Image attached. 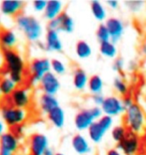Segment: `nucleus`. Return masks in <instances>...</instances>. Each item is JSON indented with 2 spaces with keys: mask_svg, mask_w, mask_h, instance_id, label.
<instances>
[{
  "mask_svg": "<svg viewBox=\"0 0 146 155\" xmlns=\"http://www.w3.org/2000/svg\"><path fill=\"white\" fill-rule=\"evenodd\" d=\"M124 126L127 130L138 136L146 133V112L140 104L134 102L124 112Z\"/></svg>",
  "mask_w": 146,
  "mask_h": 155,
  "instance_id": "nucleus-1",
  "label": "nucleus"
},
{
  "mask_svg": "<svg viewBox=\"0 0 146 155\" xmlns=\"http://www.w3.org/2000/svg\"><path fill=\"white\" fill-rule=\"evenodd\" d=\"M17 28L23 32L27 40L31 42H38L43 35V26L41 21L35 16L21 13L15 18Z\"/></svg>",
  "mask_w": 146,
  "mask_h": 155,
  "instance_id": "nucleus-2",
  "label": "nucleus"
},
{
  "mask_svg": "<svg viewBox=\"0 0 146 155\" xmlns=\"http://www.w3.org/2000/svg\"><path fill=\"white\" fill-rule=\"evenodd\" d=\"M0 118L6 124V126L10 128H15L17 126L23 125L28 120L29 112L27 109L17 108L11 105H4L1 107Z\"/></svg>",
  "mask_w": 146,
  "mask_h": 155,
  "instance_id": "nucleus-3",
  "label": "nucleus"
},
{
  "mask_svg": "<svg viewBox=\"0 0 146 155\" xmlns=\"http://www.w3.org/2000/svg\"><path fill=\"white\" fill-rule=\"evenodd\" d=\"M4 69L7 75L14 74H25L26 63L23 55L16 49H5L2 51Z\"/></svg>",
  "mask_w": 146,
  "mask_h": 155,
  "instance_id": "nucleus-4",
  "label": "nucleus"
},
{
  "mask_svg": "<svg viewBox=\"0 0 146 155\" xmlns=\"http://www.w3.org/2000/svg\"><path fill=\"white\" fill-rule=\"evenodd\" d=\"M51 72V61L47 58H35L28 64V81L31 86L39 85L42 78Z\"/></svg>",
  "mask_w": 146,
  "mask_h": 155,
  "instance_id": "nucleus-5",
  "label": "nucleus"
},
{
  "mask_svg": "<svg viewBox=\"0 0 146 155\" xmlns=\"http://www.w3.org/2000/svg\"><path fill=\"white\" fill-rule=\"evenodd\" d=\"M114 120L112 117L103 115L100 119L95 121L87 130L88 138L93 143H100L105 137L106 133L113 128Z\"/></svg>",
  "mask_w": 146,
  "mask_h": 155,
  "instance_id": "nucleus-6",
  "label": "nucleus"
},
{
  "mask_svg": "<svg viewBox=\"0 0 146 155\" xmlns=\"http://www.w3.org/2000/svg\"><path fill=\"white\" fill-rule=\"evenodd\" d=\"M32 101V92L29 87L18 86L15 91L12 93L10 97H8V105L27 109Z\"/></svg>",
  "mask_w": 146,
  "mask_h": 155,
  "instance_id": "nucleus-7",
  "label": "nucleus"
},
{
  "mask_svg": "<svg viewBox=\"0 0 146 155\" xmlns=\"http://www.w3.org/2000/svg\"><path fill=\"white\" fill-rule=\"evenodd\" d=\"M47 27L49 30H55L57 32L71 33L75 28V22L71 15L64 11L55 19L49 21Z\"/></svg>",
  "mask_w": 146,
  "mask_h": 155,
  "instance_id": "nucleus-8",
  "label": "nucleus"
},
{
  "mask_svg": "<svg viewBox=\"0 0 146 155\" xmlns=\"http://www.w3.org/2000/svg\"><path fill=\"white\" fill-rule=\"evenodd\" d=\"M101 109L104 115L112 118L120 116L121 114H124V112H125V108L123 106L122 99L115 95L105 97V100L103 104H102Z\"/></svg>",
  "mask_w": 146,
  "mask_h": 155,
  "instance_id": "nucleus-9",
  "label": "nucleus"
},
{
  "mask_svg": "<svg viewBox=\"0 0 146 155\" xmlns=\"http://www.w3.org/2000/svg\"><path fill=\"white\" fill-rule=\"evenodd\" d=\"M116 148L124 155H136L140 149V138L138 135L128 131L123 140L117 144Z\"/></svg>",
  "mask_w": 146,
  "mask_h": 155,
  "instance_id": "nucleus-10",
  "label": "nucleus"
},
{
  "mask_svg": "<svg viewBox=\"0 0 146 155\" xmlns=\"http://www.w3.org/2000/svg\"><path fill=\"white\" fill-rule=\"evenodd\" d=\"M30 155H43L49 148V139L43 133H34L29 138Z\"/></svg>",
  "mask_w": 146,
  "mask_h": 155,
  "instance_id": "nucleus-11",
  "label": "nucleus"
},
{
  "mask_svg": "<svg viewBox=\"0 0 146 155\" xmlns=\"http://www.w3.org/2000/svg\"><path fill=\"white\" fill-rule=\"evenodd\" d=\"M105 25H106L108 31L110 33L111 41L116 45L124 35L125 24H124V22L120 18L112 16L107 18L106 21H105Z\"/></svg>",
  "mask_w": 146,
  "mask_h": 155,
  "instance_id": "nucleus-12",
  "label": "nucleus"
},
{
  "mask_svg": "<svg viewBox=\"0 0 146 155\" xmlns=\"http://www.w3.org/2000/svg\"><path fill=\"white\" fill-rule=\"evenodd\" d=\"M95 118L91 112V109H81L76 113L74 117V126L79 132L87 131L90 126L95 122Z\"/></svg>",
  "mask_w": 146,
  "mask_h": 155,
  "instance_id": "nucleus-13",
  "label": "nucleus"
},
{
  "mask_svg": "<svg viewBox=\"0 0 146 155\" xmlns=\"http://www.w3.org/2000/svg\"><path fill=\"white\" fill-rule=\"evenodd\" d=\"M39 86L43 94L55 96L60 90V81H59L57 75H55L52 72H49L42 78Z\"/></svg>",
  "mask_w": 146,
  "mask_h": 155,
  "instance_id": "nucleus-14",
  "label": "nucleus"
},
{
  "mask_svg": "<svg viewBox=\"0 0 146 155\" xmlns=\"http://www.w3.org/2000/svg\"><path fill=\"white\" fill-rule=\"evenodd\" d=\"M19 138L13 131H6L0 136V150L12 154L16 153L20 147Z\"/></svg>",
  "mask_w": 146,
  "mask_h": 155,
  "instance_id": "nucleus-15",
  "label": "nucleus"
},
{
  "mask_svg": "<svg viewBox=\"0 0 146 155\" xmlns=\"http://www.w3.org/2000/svg\"><path fill=\"white\" fill-rule=\"evenodd\" d=\"M71 146L74 152L78 155H90L92 152V146L89 139L82 133H77L71 139Z\"/></svg>",
  "mask_w": 146,
  "mask_h": 155,
  "instance_id": "nucleus-16",
  "label": "nucleus"
},
{
  "mask_svg": "<svg viewBox=\"0 0 146 155\" xmlns=\"http://www.w3.org/2000/svg\"><path fill=\"white\" fill-rule=\"evenodd\" d=\"M24 7V2L21 0H3L0 3V13L6 17L18 16Z\"/></svg>",
  "mask_w": 146,
  "mask_h": 155,
  "instance_id": "nucleus-17",
  "label": "nucleus"
},
{
  "mask_svg": "<svg viewBox=\"0 0 146 155\" xmlns=\"http://www.w3.org/2000/svg\"><path fill=\"white\" fill-rule=\"evenodd\" d=\"M45 51L61 52L63 51V42L60 38L59 32L55 30H47L45 35Z\"/></svg>",
  "mask_w": 146,
  "mask_h": 155,
  "instance_id": "nucleus-18",
  "label": "nucleus"
},
{
  "mask_svg": "<svg viewBox=\"0 0 146 155\" xmlns=\"http://www.w3.org/2000/svg\"><path fill=\"white\" fill-rule=\"evenodd\" d=\"M18 45L17 33L11 28L1 29L0 32V48L5 49H14Z\"/></svg>",
  "mask_w": 146,
  "mask_h": 155,
  "instance_id": "nucleus-19",
  "label": "nucleus"
},
{
  "mask_svg": "<svg viewBox=\"0 0 146 155\" xmlns=\"http://www.w3.org/2000/svg\"><path fill=\"white\" fill-rule=\"evenodd\" d=\"M64 2L60 0H49L43 14L48 21H51L58 17L61 13L64 12Z\"/></svg>",
  "mask_w": 146,
  "mask_h": 155,
  "instance_id": "nucleus-20",
  "label": "nucleus"
},
{
  "mask_svg": "<svg viewBox=\"0 0 146 155\" xmlns=\"http://www.w3.org/2000/svg\"><path fill=\"white\" fill-rule=\"evenodd\" d=\"M39 109L41 111V113L48 115L49 113L52 112L54 109L60 107L59 106V101L55 96L52 95H47V94H42L40 96L39 100Z\"/></svg>",
  "mask_w": 146,
  "mask_h": 155,
  "instance_id": "nucleus-21",
  "label": "nucleus"
},
{
  "mask_svg": "<svg viewBox=\"0 0 146 155\" xmlns=\"http://www.w3.org/2000/svg\"><path fill=\"white\" fill-rule=\"evenodd\" d=\"M89 77L81 68H77L73 72V86L78 91H83L87 88Z\"/></svg>",
  "mask_w": 146,
  "mask_h": 155,
  "instance_id": "nucleus-22",
  "label": "nucleus"
},
{
  "mask_svg": "<svg viewBox=\"0 0 146 155\" xmlns=\"http://www.w3.org/2000/svg\"><path fill=\"white\" fill-rule=\"evenodd\" d=\"M90 10H91V13L94 17L95 20L97 21H106L107 19V9L106 6H105L101 1H98V0H93L90 3Z\"/></svg>",
  "mask_w": 146,
  "mask_h": 155,
  "instance_id": "nucleus-23",
  "label": "nucleus"
},
{
  "mask_svg": "<svg viewBox=\"0 0 146 155\" xmlns=\"http://www.w3.org/2000/svg\"><path fill=\"white\" fill-rule=\"evenodd\" d=\"M47 118L52 125L56 127V128H62L65 125V122H66V114L61 107H58L49 113Z\"/></svg>",
  "mask_w": 146,
  "mask_h": 155,
  "instance_id": "nucleus-24",
  "label": "nucleus"
},
{
  "mask_svg": "<svg viewBox=\"0 0 146 155\" xmlns=\"http://www.w3.org/2000/svg\"><path fill=\"white\" fill-rule=\"evenodd\" d=\"M17 87L18 86L10 79V77L7 74H3L0 77V91H1L3 97H10Z\"/></svg>",
  "mask_w": 146,
  "mask_h": 155,
  "instance_id": "nucleus-25",
  "label": "nucleus"
},
{
  "mask_svg": "<svg viewBox=\"0 0 146 155\" xmlns=\"http://www.w3.org/2000/svg\"><path fill=\"white\" fill-rule=\"evenodd\" d=\"M75 54L79 60H86L92 54V48L86 40H78L75 45Z\"/></svg>",
  "mask_w": 146,
  "mask_h": 155,
  "instance_id": "nucleus-26",
  "label": "nucleus"
},
{
  "mask_svg": "<svg viewBox=\"0 0 146 155\" xmlns=\"http://www.w3.org/2000/svg\"><path fill=\"white\" fill-rule=\"evenodd\" d=\"M87 88L92 95L102 94L103 89H104V81L100 76L93 75L91 77H89Z\"/></svg>",
  "mask_w": 146,
  "mask_h": 155,
  "instance_id": "nucleus-27",
  "label": "nucleus"
},
{
  "mask_svg": "<svg viewBox=\"0 0 146 155\" xmlns=\"http://www.w3.org/2000/svg\"><path fill=\"white\" fill-rule=\"evenodd\" d=\"M99 52H100V54L104 58H115L118 54V49L115 43L109 40V41L101 42L100 45H99Z\"/></svg>",
  "mask_w": 146,
  "mask_h": 155,
  "instance_id": "nucleus-28",
  "label": "nucleus"
},
{
  "mask_svg": "<svg viewBox=\"0 0 146 155\" xmlns=\"http://www.w3.org/2000/svg\"><path fill=\"white\" fill-rule=\"evenodd\" d=\"M113 88L118 95L125 97L129 92V86L122 77H116L113 80Z\"/></svg>",
  "mask_w": 146,
  "mask_h": 155,
  "instance_id": "nucleus-29",
  "label": "nucleus"
},
{
  "mask_svg": "<svg viewBox=\"0 0 146 155\" xmlns=\"http://www.w3.org/2000/svg\"><path fill=\"white\" fill-rule=\"evenodd\" d=\"M128 130L124 125H116L111 129V138L114 142L118 144L124 139Z\"/></svg>",
  "mask_w": 146,
  "mask_h": 155,
  "instance_id": "nucleus-30",
  "label": "nucleus"
},
{
  "mask_svg": "<svg viewBox=\"0 0 146 155\" xmlns=\"http://www.w3.org/2000/svg\"><path fill=\"white\" fill-rule=\"evenodd\" d=\"M96 38L99 41V43L101 42H105V41H109L111 40L110 38V33L108 31L106 25H105V23H101L99 24L97 29H96Z\"/></svg>",
  "mask_w": 146,
  "mask_h": 155,
  "instance_id": "nucleus-31",
  "label": "nucleus"
},
{
  "mask_svg": "<svg viewBox=\"0 0 146 155\" xmlns=\"http://www.w3.org/2000/svg\"><path fill=\"white\" fill-rule=\"evenodd\" d=\"M66 64L59 58H53L51 60V72L57 76L64 75L66 73Z\"/></svg>",
  "mask_w": 146,
  "mask_h": 155,
  "instance_id": "nucleus-32",
  "label": "nucleus"
},
{
  "mask_svg": "<svg viewBox=\"0 0 146 155\" xmlns=\"http://www.w3.org/2000/svg\"><path fill=\"white\" fill-rule=\"evenodd\" d=\"M126 7L129 9L133 13H140L145 7L146 3L144 1H138V0H134V1H126L125 2Z\"/></svg>",
  "mask_w": 146,
  "mask_h": 155,
  "instance_id": "nucleus-33",
  "label": "nucleus"
},
{
  "mask_svg": "<svg viewBox=\"0 0 146 155\" xmlns=\"http://www.w3.org/2000/svg\"><path fill=\"white\" fill-rule=\"evenodd\" d=\"M125 66V61L123 60V58H116L112 64V70L116 73H122Z\"/></svg>",
  "mask_w": 146,
  "mask_h": 155,
  "instance_id": "nucleus-34",
  "label": "nucleus"
},
{
  "mask_svg": "<svg viewBox=\"0 0 146 155\" xmlns=\"http://www.w3.org/2000/svg\"><path fill=\"white\" fill-rule=\"evenodd\" d=\"M47 1L46 0H34L32 2V7L36 12H44Z\"/></svg>",
  "mask_w": 146,
  "mask_h": 155,
  "instance_id": "nucleus-35",
  "label": "nucleus"
},
{
  "mask_svg": "<svg viewBox=\"0 0 146 155\" xmlns=\"http://www.w3.org/2000/svg\"><path fill=\"white\" fill-rule=\"evenodd\" d=\"M105 100V97L102 94H99V95H92L91 97V101L92 103L94 104V106H97V107H101L102 104Z\"/></svg>",
  "mask_w": 146,
  "mask_h": 155,
  "instance_id": "nucleus-36",
  "label": "nucleus"
},
{
  "mask_svg": "<svg viewBox=\"0 0 146 155\" xmlns=\"http://www.w3.org/2000/svg\"><path fill=\"white\" fill-rule=\"evenodd\" d=\"M91 109V112L93 114V116H94L95 118V120L97 121L98 119H100V118L104 115L103 112H102V109H101V107H97V106H93L90 108Z\"/></svg>",
  "mask_w": 146,
  "mask_h": 155,
  "instance_id": "nucleus-37",
  "label": "nucleus"
},
{
  "mask_svg": "<svg viewBox=\"0 0 146 155\" xmlns=\"http://www.w3.org/2000/svg\"><path fill=\"white\" fill-rule=\"evenodd\" d=\"M122 103H123L124 108H125V110H126L127 108H129L133 103H134V100H133L132 97H130V96L127 95L125 97L122 98Z\"/></svg>",
  "mask_w": 146,
  "mask_h": 155,
  "instance_id": "nucleus-38",
  "label": "nucleus"
},
{
  "mask_svg": "<svg viewBox=\"0 0 146 155\" xmlns=\"http://www.w3.org/2000/svg\"><path fill=\"white\" fill-rule=\"evenodd\" d=\"M106 4L109 8L113 9V10H115L118 7H119V2L117 1V0H107L106 1Z\"/></svg>",
  "mask_w": 146,
  "mask_h": 155,
  "instance_id": "nucleus-39",
  "label": "nucleus"
},
{
  "mask_svg": "<svg viewBox=\"0 0 146 155\" xmlns=\"http://www.w3.org/2000/svg\"><path fill=\"white\" fill-rule=\"evenodd\" d=\"M13 129H14L13 132L18 136V137H20V136L24 133V126L23 125L17 126V127H15V128H13Z\"/></svg>",
  "mask_w": 146,
  "mask_h": 155,
  "instance_id": "nucleus-40",
  "label": "nucleus"
},
{
  "mask_svg": "<svg viewBox=\"0 0 146 155\" xmlns=\"http://www.w3.org/2000/svg\"><path fill=\"white\" fill-rule=\"evenodd\" d=\"M106 155H122V152L117 148H110L106 152Z\"/></svg>",
  "mask_w": 146,
  "mask_h": 155,
  "instance_id": "nucleus-41",
  "label": "nucleus"
},
{
  "mask_svg": "<svg viewBox=\"0 0 146 155\" xmlns=\"http://www.w3.org/2000/svg\"><path fill=\"white\" fill-rule=\"evenodd\" d=\"M6 132V124L3 122V120L0 118V136L2 134H4Z\"/></svg>",
  "mask_w": 146,
  "mask_h": 155,
  "instance_id": "nucleus-42",
  "label": "nucleus"
},
{
  "mask_svg": "<svg viewBox=\"0 0 146 155\" xmlns=\"http://www.w3.org/2000/svg\"><path fill=\"white\" fill-rule=\"evenodd\" d=\"M127 68H128L129 71H134L136 68H137V63H135V61H129V64H128V66H127Z\"/></svg>",
  "mask_w": 146,
  "mask_h": 155,
  "instance_id": "nucleus-43",
  "label": "nucleus"
},
{
  "mask_svg": "<svg viewBox=\"0 0 146 155\" xmlns=\"http://www.w3.org/2000/svg\"><path fill=\"white\" fill-rule=\"evenodd\" d=\"M4 69V61H3V54L2 51H0V72Z\"/></svg>",
  "mask_w": 146,
  "mask_h": 155,
  "instance_id": "nucleus-44",
  "label": "nucleus"
},
{
  "mask_svg": "<svg viewBox=\"0 0 146 155\" xmlns=\"http://www.w3.org/2000/svg\"><path fill=\"white\" fill-rule=\"evenodd\" d=\"M43 155H56V153H55V151H54L53 149H52L51 147H49L48 149L45 151L44 154H43Z\"/></svg>",
  "mask_w": 146,
  "mask_h": 155,
  "instance_id": "nucleus-45",
  "label": "nucleus"
},
{
  "mask_svg": "<svg viewBox=\"0 0 146 155\" xmlns=\"http://www.w3.org/2000/svg\"><path fill=\"white\" fill-rule=\"evenodd\" d=\"M0 155H14L12 153H9L7 151H3V150H0Z\"/></svg>",
  "mask_w": 146,
  "mask_h": 155,
  "instance_id": "nucleus-46",
  "label": "nucleus"
},
{
  "mask_svg": "<svg viewBox=\"0 0 146 155\" xmlns=\"http://www.w3.org/2000/svg\"><path fill=\"white\" fill-rule=\"evenodd\" d=\"M142 52H143V54L145 55V58H146V43L143 45V48H142Z\"/></svg>",
  "mask_w": 146,
  "mask_h": 155,
  "instance_id": "nucleus-47",
  "label": "nucleus"
},
{
  "mask_svg": "<svg viewBox=\"0 0 146 155\" xmlns=\"http://www.w3.org/2000/svg\"><path fill=\"white\" fill-rule=\"evenodd\" d=\"M2 97H3V95H2V93H1V91H0V101L2 100Z\"/></svg>",
  "mask_w": 146,
  "mask_h": 155,
  "instance_id": "nucleus-48",
  "label": "nucleus"
},
{
  "mask_svg": "<svg viewBox=\"0 0 146 155\" xmlns=\"http://www.w3.org/2000/svg\"><path fill=\"white\" fill-rule=\"evenodd\" d=\"M56 155H65V154H64V153H62V152H57Z\"/></svg>",
  "mask_w": 146,
  "mask_h": 155,
  "instance_id": "nucleus-49",
  "label": "nucleus"
},
{
  "mask_svg": "<svg viewBox=\"0 0 146 155\" xmlns=\"http://www.w3.org/2000/svg\"><path fill=\"white\" fill-rule=\"evenodd\" d=\"M0 114H1V105H0Z\"/></svg>",
  "mask_w": 146,
  "mask_h": 155,
  "instance_id": "nucleus-50",
  "label": "nucleus"
},
{
  "mask_svg": "<svg viewBox=\"0 0 146 155\" xmlns=\"http://www.w3.org/2000/svg\"><path fill=\"white\" fill-rule=\"evenodd\" d=\"M145 99H146V93H145Z\"/></svg>",
  "mask_w": 146,
  "mask_h": 155,
  "instance_id": "nucleus-51",
  "label": "nucleus"
},
{
  "mask_svg": "<svg viewBox=\"0 0 146 155\" xmlns=\"http://www.w3.org/2000/svg\"><path fill=\"white\" fill-rule=\"evenodd\" d=\"M0 32H1V30H0Z\"/></svg>",
  "mask_w": 146,
  "mask_h": 155,
  "instance_id": "nucleus-52",
  "label": "nucleus"
}]
</instances>
